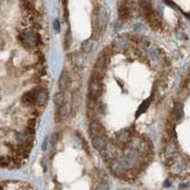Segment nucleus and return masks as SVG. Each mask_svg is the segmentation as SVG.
Segmentation results:
<instances>
[{
  "mask_svg": "<svg viewBox=\"0 0 190 190\" xmlns=\"http://www.w3.org/2000/svg\"><path fill=\"white\" fill-rule=\"evenodd\" d=\"M118 14L121 20H127L131 15V7L127 4L126 0H122L118 5Z\"/></svg>",
  "mask_w": 190,
  "mask_h": 190,
  "instance_id": "423d86ee",
  "label": "nucleus"
},
{
  "mask_svg": "<svg viewBox=\"0 0 190 190\" xmlns=\"http://www.w3.org/2000/svg\"><path fill=\"white\" fill-rule=\"evenodd\" d=\"M106 65H107V54L103 52L99 57L97 58L96 63H95V68H93V76H97V77H102L106 70Z\"/></svg>",
  "mask_w": 190,
  "mask_h": 190,
  "instance_id": "20e7f679",
  "label": "nucleus"
},
{
  "mask_svg": "<svg viewBox=\"0 0 190 190\" xmlns=\"http://www.w3.org/2000/svg\"><path fill=\"white\" fill-rule=\"evenodd\" d=\"M70 84H71V78H70L69 72L67 70H63L61 76H60V79H58V87L61 89V91L68 90Z\"/></svg>",
  "mask_w": 190,
  "mask_h": 190,
  "instance_id": "0eeeda50",
  "label": "nucleus"
},
{
  "mask_svg": "<svg viewBox=\"0 0 190 190\" xmlns=\"http://www.w3.org/2000/svg\"><path fill=\"white\" fill-rule=\"evenodd\" d=\"M102 153L104 154L105 160L111 163L112 161H114V160L118 159V155H119V147H118L114 142H107Z\"/></svg>",
  "mask_w": 190,
  "mask_h": 190,
  "instance_id": "7ed1b4c3",
  "label": "nucleus"
},
{
  "mask_svg": "<svg viewBox=\"0 0 190 190\" xmlns=\"http://www.w3.org/2000/svg\"><path fill=\"white\" fill-rule=\"evenodd\" d=\"M114 47L118 50H126L127 47H128V42L125 37H118L114 41Z\"/></svg>",
  "mask_w": 190,
  "mask_h": 190,
  "instance_id": "f8f14e48",
  "label": "nucleus"
},
{
  "mask_svg": "<svg viewBox=\"0 0 190 190\" xmlns=\"http://www.w3.org/2000/svg\"><path fill=\"white\" fill-rule=\"evenodd\" d=\"M89 133H90L91 138L98 137V135H102V134H105L102 124H100L99 121L95 120V119H92V120L90 121V124H89Z\"/></svg>",
  "mask_w": 190,
  "mask_h": 190,
  "instance_id": "39448f33",
  "label": "nucleus"
},
{
  "mask_svg": "<svg viewBox=\"0 0 190 190\" xmlns=\"http://www.w3.org/2000/svg\"><path fill=\"white\" fill-rule=\"evenodd\" d=\"M187 87H188V89L190 90V77H189V79H188V83H187Z\"/></svg>",
  "mask_w": 190,
  "mask_h": 190,
  "instance_id": "a211bd4d",
  "label": "nucleus"
},
{
  "mask_svg": "<svg viewBox=\"0 0 190 190\" xmlns=\"http://www.w3.org/2000/svg\"><path fill=\"white\" fill-rule=\"evenodd\" d=\"M91 142H92V146L96 149L99 150V152H103L106 144H107V140L105 138V134H102V135L91 138Z\"/></svg>",
  "mask_w": 190,
  "mask_h": 190,
  "instance_id": "6e6552de",
  "label": "nucleus"
},
{
  "mask_svg": "<svg viewBox=\"0 0 190 190\" xmlns=\"http://www.w3.org/2000/svg\"><path fill=\"white\" fill-rule=\"evenodd\" d=\"M67 102V97H65V95L63 93V91H60V92H57L55 96H54V103H55V105L56 106H61L63 103H65Z\"/></svg>",
  "mask_w": 190,
  "mask_h": 190,
  "instance_id": "ddd939ff",
  "label": "nucleus"
},
{
  "mask_svg": "<svg viewBox=\"0 0 190 190\" xmlns=\"http://www.w3.org/2000/svg\"><path fill=\"white\" fill-rule=\"evenodd\" d=\"M104 87L100 78L97 76H93L89 81V87H87V93H89V99L96 100L102 93H103Z\"/></svg>",
  "mask_w": 190,
  "mask_h": 190,
  "instance_id": "f03ea898",
  "label": "nucleus"
},
{
  "mask_svg": "<svg viewBox=\"0 0 190 190\" xmlns=\"http://www.w3.org/2000/svg\"><path fill=\"white\" fill-rule=\"evenodd\" d=\"M109 21L107 12L104 7L95 8L92 13V36L93 39H98L104 33L106 25Z\"/></svg>",
  "mask_w": 190,
  "mask_h": 190,
  "instance_id": "f257e3e1",
  "label": "nucleus"
},
{
  "mask_svg": "<svg viewBox=\"0 0 190 190\" xmlns=\"http://www.w3.org/2000/svg\"><path fill=\"white\" fill-rule=\"evenodd\" d=\"M183 115H184L183 105H182V103H180V102H176V103L174 104V106H173L172 117H173L176 121H179V120H181V119L183 118Z\"/></svg>",
  "mask_w": 190,
  "mask_h": 190,
  "instance_id": "9d476101",
  "label": "nucleus"
},
{
  "mask_svg": "<svg viewBox=\"0 0 190 190\" xmlns=\"http://www.w3.org/2000/svg\"><path fill=\"white\" fill-rule=\"evenodd\" d=\"M70 113V104L68 103V100L63 103L61 106H58L57 109V112H56V117H57V119L56 120H63L65 119Z\"/></svg>",
  "mask_w": 190,
  "mask_h": 190,
  "instance_id": "1a4fd4ad",
  "label": "nucleus"
},
{
  "mask_svg": "<svg viewBox=\"0 0 190 190\" xmlns=\"http://www.w3.org/2000/svg\"><path fill=\"white\" fill-rule=\"evenodd\" d=\"M96 190H109V182L105 180H102L96 187Z\"/></svg>",
  "mask_w": 190,
  "mask_h": 190,
  "instance_id": "dca6fc26",
  "label": "nucleus"
},
{
  "mask_svg": "<svg viewBox=\"0 0 190 190\" xmlns=\"http://www.w3.org/2000/svg\"><path fill=\"white\" fill-rule=\"evenodd\" d=\"M150 102H152V99H147V100H145V102H142V104L139 106L138 111H137V113H135V117H139V115H141L144 112H146V110L148 109V106H149Z\"/></svg>",
  "mask_w": 190,
  "mask_h": 190,
  "instance_id": "4468645a",
  "label": "nucleus"
},
{
  "mask_svg": "<svg viewBox=\"0 0 190 190\" xmlns=\"http://www.w3.org/2000/svg\"><path fill=\"white\" fill-rule=\"evenodd\" d=\"M55 29H56L57 32H58V29H60V28H58V21H57V20L55 21Z\"/></svg>",
  "mask_w": 190,
  "mask_h": 190,
  "instance_id": "f3484780",
  "label": "nucleus"
},
{
  "mask_svg": "<svg viewBox=\"0 0 190 190\" xmlns=\"http://www.w3.org/2000/svg\"><path fill=\"white\" fill-rule=\"evenodd\" d=\"M71 62L77 69H82L84 67V57L81 52H72L71 54Z\"/></svg>",
  "mask_w": 190,
  "mask_h": 190,
  "instance_id": "9b49d317",
  "label": "nucleus"
},
{
  "mask_svg": "<svg viewBox=\"0 0 190 190\" xmlns=\"http://www.w3.org/2000/svg\"><path fill=\"white\" fill-rule=\"evenodd\" d=\"M93 48V41L92 40H85L82 43V50L84 52H90Z\"/></svg>",
  "mask_w": 190,
  "mask_h": 190,
  "instance_id": "2eb2a0df",
  "label": "nucleus"
}]
</instances>
